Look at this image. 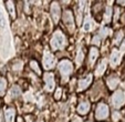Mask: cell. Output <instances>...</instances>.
I'll use <instances>...</instances> for the list:
<instances>
[{"instance_id":"obj_31","label":"cell","mask_w":125,"mask_h":122,"mask_svg":"<svg viewBox=\"0 0 125 122\" xmlns=\"http://www.w3.org/2000/svg\"><path fill=\"white\" fill-rule=\"evenodd\" d=\"M72 122H82V120H81L80 118H74L73 121H72Z\"/></svg>"},{"instance_id":"obj_15","label":"cell","mask_w":125,"mask_h":122,"mask_svg":"<svg viewBox=\"0 0 125 122\" xmlns=\"http://www.w3.org/2000/svg\"><path fill=\"white\" fill-rule=\"evenodd\" d=\"M20 94H21V89H20V87H19V85H13V87L10 89L9 93H8V99H7V101L12 100V99L19 98Z\"/></svg>"},{"instance_id":"obj_19","label":"cell","mask_w":125,"mask_h":122,"mask_svg":"<svg viewBox=\"0 0 125 122\" xmlns=\"http://www.w3.org/2000/svg\"><path fill=\"white\" fill-rule=\"evenodd\" d=\"M7 89V80L3 77H0V96H2Z\"/></svg>"},{"instance_id":"obj_25","label":"cell","mask_w":125,"mask_h":122,"mask_svg":"<svg viewBox=\"0 0 125 122\" xmlns=\"http://www.w3.org/2000/svg\"><path fill=\"white\" fill-rule=\"evenodd\" d=\"M120 119H121V113L117 112V111H114L113 114H112V120H113V122H117Z\"/></svg>"},{"instance_id":"obj_20","label":"cell","mask_w":125,"mask_h":122,"mask_svg":"<svg viewBox=\"0 0 125 122\" xmlns=\"http://www.w3.org/2000/svg\"><path fill=\"white\" fill-rule=\"evenodd\" d=\"M111 18H112V9L111 7H107L105 10V14H104V21L106 24H109L111 21Z\"/></svg>"},{"instance_id":"obj_14","label":"cell","mask_w":125,"mask_h":122,"mask_svg":"<svg viewBox=\"0 0 125 122\" xmlns=\"http://www.w3.org/2000/svg\"><path fill=\"white\" fill-rule=\"evenodd\" d=\"M106 66H107V60H106V59H102L101 62H99V66L95 69V75H96V77L103 75L106 70Z\"/></svg>"},{"instance_id":"obj_12","label":"cell","mask_w":125,"mask_h":122,"mask_svg":"<svg viewBox=\"0 0 125 122\" xmlns=\"http://www.w3.org/2000/svg\"><path fill=\"white\" fill-rule=\"evenodd\" d=\"M99 54H100V52L96 47L93 46V47L90 48V51H89V66L92 67L95 63L96 59L99 58Z\"/></svg>"},{"instance_id":"obj_22","label":"cell","mask_w":125,"mask_h":122,"mask_svg":"<svg viewBox=\"0 0 125 122\" xmlns=\"http://www.w3.org/2000/svg\"><path fill=\"white\" fill-rule=\"evenodd\" d=\"M83 59H84V53H83L82 50H79L78 54H76V58H75V62H76V64H78V66L82 64Z\"/></svg>"},{"instance_id":"obj_2","label":"cell","mask_w":125,"mask_h":122,"mask_svg":"<svg viewBox=\"0 0 125 122\" xmlns=\"http://www.w3.org/2000/svg\"><path fill=\"white\" fill-rule=\"evenodd\" d=\"M59 71H60V74H61V78H62V82H66L70 78L71 73L73 71V64L71 62L70 60L68 59H63L59 62Z\"/></svg>"},{"instance_id":"obj_10","label":"cell","mask_w":125,"mask_h":122,"mask_svg":"<svg viewBox=\"0 0 125 122\" xmlns=\"http://www.w3.org/2000/svg\"><path fill=\"white\" fill-rule=\"evenodd\" d=\"M121 59H122V53H121L120 50L117 49H113L111 53V58H110V64H111L112 68H115L120 64Z\"/></svg>"},{"instance_id":"obj_27","label":"cell","mask_w":125,"mask_h":122,"mask_svg":"<svg viewBox=\"0 0 125 122\" xmlns=\"http://www.w3.org/2000/svg\"><path fill=\"white\" fill-rule=\"evenodd\" d=\"M61 93H62V89L61 88H58L57 91H55V93H54V98L57 99V100H59V99L61 98Z\"/></svg>"},{"instance_id":"obj_8","label":"cell","mask_w":125,"mask_h":122,"mask_svg":"<svg viewBox=\"0 0 125 122\" xmlns=\"http://www.w3.org/2000/svg\"><path fill=\"white\" fill-rule=\"evenodd\" d=\"M92 80H93V75L92 74H87L85 75L84 78L79 80V83H78V91L82 92L84 90H86L87 88L90 87V85L92 83Z\"/></svg>"},{"instance_id":"obj_30","label":"cell","mask_w":125,"mask_h":122,"mask_svg":"<svg viewBox=\"0 0 125 122\" xmlns=\"http://www.w3.org/2000/svg\"><path fill=\"white\" fill-rule=\"evenodd\" d=\"M121 53H123V52H125V40L123 41V43H122V46H121Z\"/></svg>"},{"instance_id":"obj_4","label":"cell","mask_w":125,"mask_h":122,"mask_svg":"<svg viewBox=\"0 0 125 122\" xmlns=\"http://www.w3.org/2000/svg\"><path fill=\"white\" fill-rule=\"evenodd\" d=\"M42 66L45 70H51L55 66V58L54 56L49 51H44L42 58Z\"/></svg>"},{"instance_id":"obj_32","label":"cell","mask_w":125,"mask_h":122,"mask_svg":"<svg viewBox=\"0 0 125 122\" xmlns=\"http://www.w3.org/2000/svg\"><path fill=\"white\" fill-rule=\"evenodd\" d=\"M87 122H91V121H87Z\"/></svg>"},{"instance_id":"obj_26","label":"cell","mask_w":125,"mask_h":122,"mask_svg":"<svg viewBox=\"0 0 125 122\" xmlns=\"http://www.w3.org/2000/svg\"><path fill=\"white\" fill-rule=\"evenodd\" d=\"M22 66H23V63H22V61H19V62H17L16 66L12 67V69H13L14 71H19L22 69Z\"/></svg>"},{"instance_id":"obj_3","label":"cell","mask_w":125,"mask_h":122,"mask_svg":"<svg viewBox=\"0 0 125 122\" xmlns=\"http://www.w3.org/2000/svg\"><path fill=\"white\" fill-rule=\"evenodd\" d=\"M111 102H112V106L115 109L121 108L125 103V92L122 91V90L115 91L111 98Z\"/></svg>"},{"instance_id":"obj_7","label":"cell","mask_w":125,"mask_h":122,"mask_svg":"<svg viewBox=\"0 0 125 122\" xmlns=\"http://www.w3.org/2000/svg\"><path fill=\"white\" fill-rule=\"evenodd\" d=\"M63 24H65V27L68 28V30L70 32H73L74 31V17L73 13L71 10H65L63 12Z\"/></svg>"},{"instance_id":"obj_6","label":"cell","mask_w":125,"mask_h":122,"mask_svg":"<svg viewBox=\"0 0 125 122\" xmlns=\"http://www.w3.org/2000/svg\"><path fill=\"white\" fill-rule=\"evenodd\" d=\"M109 114H110V109L107 107V104L103 103V102L97 104L96 109H95V118L97 120H105L109 117Z\"/></svg>"},{"instance_id":"obj_23","label":"cell","mask_w":125,"mask_h":122,"mask_svg":"<svg viewBox=\"0 0 125 122\" xmlns=\"http://www.w3.org/2000/svg\"><path fill=\"white\" fill-rule=\"evenodd\" d=\"M123 36H124V32H123L122 30H120V31L116 32L115 38H114V43H115V45H118V43L121 42V40L123 39Z\"/></svg>"},{"instance_id":"obj_11","label":"cell","mask_w":125,"mask_h":122,"mask_svg":"<svg viewBox=\"0 0 125 122\" xmlns=\"http://www.w3.org/2000/svg\"><path fill=\"white\" fill-rule=\"evenodd\" d=\"M90 109H91V104H90L89 101H81L80 103H79L78 108H76V111H78L79 114L85 115V114L89 113Z\"/></svg>"},{"instance_id":"obj_21","label":"cell","mask_w":125,"mask_h":122,"mask_svg":"<svg viewBox=\"0 0 125 122\" xmlns=\"http://www.w3.org/2000/svg\"><path fill=\"white\" fill-rule=\"evenodd\" d=\"M6 6H7L8 8V11H9V13L11 14L12 18H14L16 17V12H14V5L12 1H8L7 3H6Z\"/></svg>"},{"instance_id":"obj_28","label":"cell","mask_w":125,"mask_h":122,"mask_svg":"<svg viewBox=\"0 0 125 122\" xmlns=\"http://www.w3.org/2000/svg\"><path fill=\"white\" fill-rule=\"evenodd\" d=\"M100 42H101V38L96 35L94 37V39L92 40V45H100Z\"/></svg>"},{"instance_id":"obj_13","label":"cell","mask_w":125,"mask_h":122,"mask_svg":"<svg viewBox=\"0 0 125 122\" xmlns=\"http://www.w3.org/2000/svg\"><path fill=\"white\" fill-rule=\"evenodd\" d=\"M118 83H120V79H118V77H116V75H114V74L110 75V77L106 79V85H107L110 90H115L116 87L118 85Z\"/></svg>"},{"instance_id":"obj_29","label":"cell","mask_w":125,"mask_h":122,"mask_svg":"<svg viewBox=\"0 0 125 122\" xmlns=\"http://www.w3.org/2000/svg\"><path fill=\"white\" fill-rule=\"evenodd\" d=\"M118 16H120V8H115V20L118 19Z\"/></svg>"},{"instance_id":"obj_24","label":"cell","mask_w":125,"mask_h":122,"mask_svg":"<svg viewBox=\"0 0 125 122\" xmlns=\"http://www.w3.org/2000/svg\"><path fill=\"white\" fill-rule=\"evenodd\" d=\"M110 32H111V31H110V29H107V28H105V27H104V28H101L100 32L97 33V36H99L100 38H104V37H106V36L109 35Z\"/></svg>"},{"instance_id":"obj_5","label":"cell","mask_w":125,"mask_h":122,"mask_svg":"<svg viewBox=\"0 0 125 122\" xmlns=\"http://www.w3.org/2000/svg\"><path fill=\"white\" fill-rule=\"evenodd\" d=\"M43 81H44V89L45 91L51 92L54 90L55 87V78L52 72H45L43 74Z\"/></svg>"},{"instance_id":"obj_18","label":"cell","mask_w":125,"mask_h":122,"mask_svg":"<svg viewBox=\"0 0 125 122\" xmlns=\"http://www.w3.org/2000/svg\"><path fill=\"white\" fill-rule=\"evenodd\" d=\"M30 68L32 69V70L34 71L38 75L41 74V69H40V67H39V64L37 63V61L35 60H31L30 61Z\"/></svg>"},{"instance_id":"obj_16","label":"cell","mask_w":125,"mask_h":122,"mask_svg":"<svg viewBox=\"0 0 125 122\" xmlns=\"http://www.w3.org/2000/svg\"><path fill=\"white\" fill-rule=\"evenodd\" d=\"M14 115H16V110L13 108H9L6 110L5 113V119L6 122H13L14 121Z\"/></svg>"},{"instance_id":"obj_17","label":"cell","mask_w":125,"mask_h":122,"mask_svg":"<svg viewBox=\"0 0 125 122\" xmlns=\"http://www.w3.org/2000/svg\"><path fill=\"white\" fill-rule=\"evenodd\" d=\"M93 26H94V24H93L92 18H91L90 16H87L84 21V24H83V31H85V32L91 31L93 29Z\"/></svg>"},{"instance_id":"obj_9","label":"cell","mask_w":125,"mask_h":122,"mask_svg":"<svg viewBox=\"0 0 125 122\" xmlns=\"http://www.w3.org/2000/svg\"><path fill=\"white\" fill-rule=\"evenodd\" d=\"M51 17L54 24H58L61 17V8H60L58 2H52L51 3Z\"/></svg>"},{"instance_id":"obj_1","label":"cell","mask_w":125,"mask_h":122,"mask_svg":"<svg viewBox=\"0 0 125 122\" xmlns=\"http://www.w3.org/2000/svg\"><path fill=\"white\" fill-rule=\"evenodd\" d=\"M66 45V39L64 33L61 30L54 31L53 36H52L51 40H50V46L53 51H58V50H63Z\"/></svg>"}]
</instances>
